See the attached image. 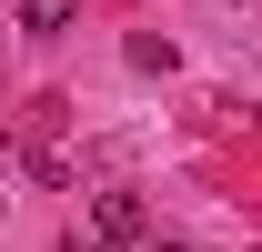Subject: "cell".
Wrapping results in <instances>:
<instances>
[{"label": "cell", "instance_id": "1", "mask_svg": "<svg viewBox=\"0 0 262 252\" xmlns=\"http://www.w3.org/2000/svg\"><path fill=\"white\" fill-rule=\"evenodd\" d=\"M91 232H101L111 252H141V242H151V212H141V192H101V202H91Z\"/></svg>", "mask_w": 262, "mask_h": 252}, {"label": "cell", "instance_id": "2", "mask_svg": "<svg viewBox=\"0 0 262 252\" xmlns=\"http://www.w3.org/2000/svg\"><path fill=\"white\" fill-rule=\"evenodd\" d=\"M10 10H20V31H71L81 20V0H10Z\"/></svg>", "mask_w": 262, "mask_h": 252}, {"label": "cell", "instance_id": "3", "mask_svg": "<svg viewBox=\"0 0 262 252\" xmlns=\"http://www.w3.org/2000/svg\"><path fill=\"white\" fill-rule=\"evenodd\" d=\"M141 252H192V242H141Z\"/></svg>", "mask_w": 262, "mask_h": 252}]
</instances>
